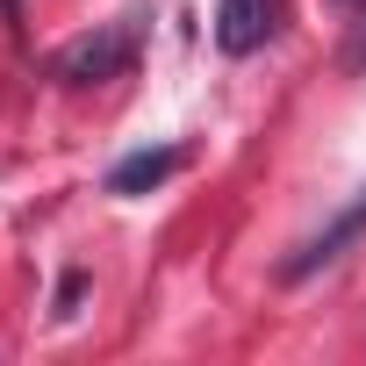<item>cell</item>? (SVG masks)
I'll list each match as a JSON object with an SVG mask.
<instances>
[{"mask_svg":"<svg viewBox=\"0 0 366 366\" xmlns=\"http://www.w3.org/2000/svg\"><path fill=\"white\" fill-rule=\"evenodd\" d=\"M144 15H122V22H101L94 36H79V44H65L58 58H51V72L65 79V86H101V79H115V72H129V58H137V29Z\"/></svg>","mask_w":366,"mask_h":366,"instance_id":"1","label":"cell"},{"mask_svg":"<svg viewBox=\"0 0 366 366\" xmlns=\"http://www.w3.org/2000/svg\"><path fill=\"white\" fill-rule=\"evenodd\" d=\"M352 237H366V194H359L345 216H330V223H323L309 244H295V252L280 259V280H309V273H316V266H330V259H337Z\"/></svg>","mask_w":366,"mask_h":366,"instance_id":"2","label":"cell"},{"mask_svg":"<svg viewBox=\"0 0 366 366\" xmlns=\"http://www.w3.org/2000/svg\"><path fill=\"white\" fill-rule=\"evenodd\" d=\"M266 36H273V0H223V8H216V44L230 58L259 51Z\"/></svg>","mask_w":366,"mask_h":366,"instance_id":"3","label":"cell"},{"mask_svg":"<svg viewBox=\"0 0 366 366\" xmlns=\"http://www.w3.org/2000/svg\"><path fill=\"white\" fill-rule=\"evenodd\" d=\"M172 172H179V151H172V144L137 151V158H122V165L108 172V194H144V187H158V179H172Z\"/></svg>","mask_w":366,"mask_h":366,"instance_id":"4","label":"cell"},{"mask_svg":"<svg viewBox=\"0 0 366 366\" xmlns=\"http://www.w3.org/2000/svg\"><path fill=\"white\" fill-rule=\"evenodd\" d=\"M345 65L366 72V0H359V15H352V44H345Z\"/></svg>","mask_w":366,"mask_h":366,"instance_id":"5","label":"cell"},{"mask_svg":"<svg viewBox=\"0 0 366 366\" xmlns=\"http://www.w3.org/2000/svg\"><path fill=\"white\" fill-rule=\"evenodd\" d=\"M79 295H86V273H65V280H58V316H72Z\"/></svg>","mask_w":366,"mask_h":366,"instance_id":"6","label":"cell"},{"mask_svg":"<svg viewBox=\"0 0 366 366\" xmlns=\"http://www.w3.org/2000/svg\"><path fill=\"white\" fill-rule=\"evenodd\" d=\"M0 8H15V0H0Z\"/></svg>","mask_w":366,"mask_h":366,"instance_id":"7","label":"cell"}]
</instances>
